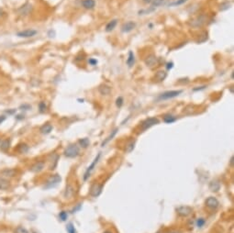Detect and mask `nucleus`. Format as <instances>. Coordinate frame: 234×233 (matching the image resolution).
<instances>
[{
  "label": "nucleus",
  "mask_w": 234,
  "mask_h": 233,
  "mask_svg": "<svg viewBox=\"0 0 234 233\" xmlns=\"http://www.w3.org/2000/svg\"><path fill=\"white\" fill-rule=\"evenodd\" d=\"M79 152L80 149L76 144H71L65 149V155L68 158H74L79 155Z\"/></svg>",
  "instance_id": "obj_1"
},
{
  "label": "nucleus",
  "mask_w": 234,
  "mask_h": 233,
  "mask_svg": "<svg viewBox=\"0 0 234 233\" xmlns=\"http://www.w3.org/2000/svg\"><path fill=\"white\" fill-rule=\"evenodd\" d=\"M61 176L59 174H54V175H51L45 184V189H50V188H52V187H55L60 182H61Z\"/></svg>",
  "instance_id": "obj_2"
},
{
  "label": "nucleus",
  "mask_w": 234,
  "mask_h": 233,
  "mask_svg": "<svg viewBox=\"0 0 234 233\" xmlns=\"http://www.w3.org/2000/svg\"><path fill=\"white\" fill-rule=\"evenodd\" d=\"M159 122H160V121H159V119H158L157 118H149V119H145V120L142 123L141 129H142V131H144V130H148V129L152 128L153 126L159 124Z\"/></svg>",
  "instance_id": "obj_3"
},
{
  "label": "nucleus",
  "mask_w": 234,
  "mask_h": 233,
  "mask_svg": "<svg viewBox=\"0 0 234 233\" xmlns=\"http://www.w3.org/2000/svg\"><path fill=\"white\" fill-rule=\"evenodd\" d=\"M182 92H183V90L167 91V92H164V94H162L161 96L158 97V99H159V100H166V99H170V98H174V97H178Z\"/></svg>",
  "instance_id": "obj_4"
},
{
  "label": "nucleus",
  "mask_w": 234,
  "mask_h": 233,
  "mask_svg": "<svg viewBox=\"0 0 234 233\" xmlns=\"http://www.w3.org/2000/svg\"><path fill=\"white\" fill-rule=\"evenodd\" d=\"M207 21V16L206 15H200L197 17L196 18L192 19L190 22V25L193 28H200L203 26Z\"/></svg>",
  "instance_id": "obj_5"
},
{
  "label": "nucleus",
  "mask_w": 234,
  "mask_h": 233,
  "mask_svg": "<svg viewBox=\"0 0 234 233\" xmlns=\"http://www.w3.org/2000/svg\"><path fill=\"white\" fill-rule=\"evenodd\" d=\"M104 185H98V184H94L91 188H90V196H92L93 197H98L100 196V194L102 193Z\"/></svg>",
  "instance_id": "obj_6"
},
{
  "label": "nucleus",
  "mask_w": 234,
  "mask_h": 233,
  "mask_svg": "<svg viewBox=\"0 0 234 233\" xmlns=\"http://www.w3.org/2000/svg\"><path fill=\"white\" fill-rule=\"evenodd\" d=\"M176 211H177L178 215L181 216V217H188L189 215L192 214L193 209H192V207H190L183 206V207H179L176 209Z\"/></svg>",
  "instance_id": "obj_7"
},
{
  "label": "nucleus",
  "mask_w": 234,
  "mask_h": 233,
  "mask_svg": "<svg viewBox=\"0 0 234 233\" xmlns=\"http://www.w3.org/2000/svg\"><path fill=\"white\" fill-rule=\"evenodd\" d=\"M100 156H101V154L100 153H98V156L95 158V160L93 161V163H91V165L87 169V171H86V173H84V180H87L89 176H90V174H91V173H92V171L94 170V168H95V166L97 165V163H98V161H99V158H100Z\"/></svg>",
  "instance_id": "obj_8"
},
{
  "label": "nucleus",
  "mask_w": 234,
  "mask_h": 233,
  "mask_svg": "<svg viewBox=\"0 0 234 233\" xmlns=\"http://www.w3.org/2000/svg\"><path fill=\"white\" fill-rule=\"evenodd\" d=\"M206 205H207L208 207H209L211 209H216L219 206V200L216 197L209 196L206 200Z\"/></svg>",
  "instance_id": "obj_9"
},
{
  "label": "nucleus",
  "mask_w": 234,
  "mask_h": 233,
  "mask_svg": "<svg viewBox=\"0 0 234 233\" xmlns=\"http://www.w3.org/2000/svg\"><path fill=\"white\" fill-rule=\"evenodd\" d=\"M36 34H37V31L34 29H25V30L18 32L17 36H18L19 38H30V37L35 36Z\"/></svg>",
  "instance_id": "obj_10"
},
{
  "label": "nucleus",
  "mask_w": 234,
  "mask_h": 233,
  "mask_svg": "<svg viewBox=\"0 0 234 233\" xmlns=\"http://www.w3.org/2000/svg\"><path fill=\"white\" fill-rule=\"evenodd\" d=\"M136 27V24L133 22V21H129V22H126L122 25L121 27V31L124 33L127 32H131V30H133Z\"/></svg>",
  "instance_id": "obj_11"
},
{
  "label": "nucleus",
  "mask_w": 234,
  "mask_h": 233,
  "mask_svg": "<svg viewBox=\"0 0 234 233\" xmlns=\"http://www.w3.org/2000/svg\"><path fill=\"white\" fill-rule=\"evenodd\" d=\"M157 58H156V56L155 55H153V54H151V55H149L146 59H145V64L148 66V67H153V66H155L156 64H157Z\"/></svg>",
  "instance_id": "obj_12"
},
{
  "label": "nucleus",
  "mask_w": 234,
  "mask_h": 233,
  "mask_svg": "<svg viewBox=\"0 0 234 233\" xmlns=\"http://www.w3.org/2000/svg\"><path fill=\"white\" fill-rule=\"evenodd\" d=\"M17 174V171L15 170V169H5V170H3L1 173H0V174H1V176L3 178H11V177H14Z\"/></svg>",
  "instance_id": "obj_13"
},
{
  "label": "nucleus",
  "mask_w": 234,
  "mask_h": 233,
  "mask_svg": "<svg viewBox=\"0 0 234 233\" xmlns=\"http://www.w3.org/2000/svg\"><path fill=\"white\" fill-rule=\"evenodd\" d=\"M43 168H44L43 162H37L30 167V171L32 173H40V171L43 170Z\"/></svg>",
  "instance_id": "obj_14"
},
{
  "label": "nucleus",
  "mask_w": 234,
  "mask_h": 233,
  "mask_svg": "<svg viewBox=\"0 0 234 233\" xmlns=\"http://www.w3.org/2000/svg\"><path fill=\"white\" fill-rule=\"evenodd\" d=\"M166 75L167 73L164 71H158L154 75V80L157 82H162L166 78Z\"/></svg>",
  "instance_id": "obj_15"
},
{
  "label": "nucleus",
  "mask_w": 234,
  "mask_h": 233,
  "mask_svg": "<svg viewBox=\"0 0 234 233\" xmlns=\"http://www.w3.org/2000/svg\"><path fill=\"white\" fill-rule=\"evenodd\" d=\"M220 188V184L219 181L217 180H213V181H211L210 184H209V189L211 190L212 192H218Z\"/></svg>",
  "instance_id": "obj_16"
},
{
  "label": "nucleus",
  "mask_w": 234,
  "mask_h": 233,
  "mask_svg": "<svg viewBox=\"0 0 234 233\" xmlns=\"http://www.w3.org/2000/svg\"><path fill=\"white\" fill-rule=\"evenodd\" d=\"M73 194H74L73 187L72 185H68L66 186L65 192V194H63V196H65V198H71V197H73Z\"/></svg>",
  "instance_id": "obj_17"
},
{
  "label": "nucleus",
  "mask_w": 234,
  "mask_h": 233,
  "mask_svg": "<svg viewBox=\"0 0 234 233\" xmlns=\"http://www.w3.org/2000/svg\"><path fill=\"white\" fill-rule=\"evenodd\" d=\"M82 5L84 8H87V9H91L95 7V2L94 1V0H83V2H82Z\"/></svg>",
  "instance_id": "obj_18"
},
{
  "label": "nucleus",
  "mask_w": 234,
  "mask_h": 233,
  "mask_svg": "<svg viewBox=\"0 0 234 233\" xmlns=\"http://www.w3.org/2000/svg\"><path fill=\"white\" fill-rule=\"evenodd\" d=\"M51 160L50 169H51V170H54V169L55 168V166L57 165L59 156L57 154H52V155H51Z\"/></svg>",
  "instance_id": "obj_19"
},
{
  "label": "nucleus",
  "mask_w": 234,
  "mask_h": 233,
  "mask_svg": "<svg viewBox=\"0 0 234 233\" xmlns=\"http://www.w3.org/2000/svg\"><path fill=\"white\" fill-rule=\"evenodd\" d=\"M168 0H153L152 2V7L153 8H155V7H162V6H164L166 5Z\"/></svg>",
  "instance_id": "obj_20"
},
{
  "label": "nucleus",
  "mask_w": 234,
  "mask_h": 233,
  "mask_svg": "<svg viewBox=\"0 0 234 233\" xmlns=\"http://www.w3.org/2000/svg\"><path fill=\"white\" fill-rule=\"evenodd\" d=\"M117 23H118V20L117 19H112L111 21H109V22L107 24V26H106V31L109 32V31L113 30L115 29V27L117 26Z\"/></svg>",
  "instance_id": "obj_21"
},
{
  "label": "nucleus",
  "mask_w": 234,
  "mask_h": 233,
  "mask_svg": "<svg viewBox=\"0 0 234 233\" xmlns=\"http://www.w3.org/2000/svg\"><path fill=\"white\" fill-rule=\"evenodd\" d=\"M40 130L42 134H49L52 130V126L51 124H45L41 127Z\"/></svg>",
  "instance_id": "obj_22"
},
{
  "label": "nucleus",
  "mask_w": 234,
  "mask_h": 233,
  "mask_svg": "<svg viewBox=\"0 0 234 233\" xmlns=\"http://www.w3.org/2000/svg\"><path fill=\"white\" fill-rule=\"evenodd\" d=\"M98 91L100 92L101 95H105V96H106V95H109V94L110 93L111 89H110V87H109V86H106V84H102V86H99Z\"/></svg>",
  "instance_id": "obj_23"
},
{
  "label": "nucleus",
  "mask_w": 234,
  "mask_h": 233,
  "mask_svg": "<svg viewBox=\"0 0 234 233\" xmlns=\"http://www.w3.org/2000/svg\"><path fill=\"white\" fill-rule=\"evenodd\" d=\"M135 63V58H134V54L132 51L129 52V57L127 59V64L129 67H132Z\"/></svg>",
  "instance_id": "obj_24"
},
{
  "label": "nucleus",
  "mask_w": 234,
  "mask_h": 233,
  "mask_svg": "<svg viewBox=\"0 0 234 233\" xmlns=\"http://www.w3.org/2000/svg\"><path fill=\"white\" fill-rule=\"evenodd\" d=\"M31 8H32V7H31L30 5H25L24 7H22L18 10V12L21 15H28L31 11Z\"/></svg>",
  "instance_id": "obj_25"
},
{
  "label": "nucleus",
  "mask_w": 234,
  "mask_h": 233,
  "mask_svg": "<svg viewBox=\"0 0 234 233\" xmlns=\"http://www.w3.org/2000/svg\"><path fill=\"white\" fill-rule=\"evenodd\" d=\"M175 119H176L175 116H173V115H171V114H167V115H165V116H164V121L165 123H168V124H171V123L175 122Z\"/></svg>",
  "instance_id": "obj_26"
},
{
  "label": "nucleus",
  "mask_w": 234,
  "mask_h": 233,
  "mask_svg": "<svg viewBox=\"0 0 234 233\" xmlns=\"http://www.w3.org/2000/svg\"><path fill=\"white\" fill-rule=\"evenodd\" d=\"M9 146H10V140L9 139H5L1 142V145H0V149H1V151L5 152V151L8 150Z\"/></svg>",
  "instance_id": "obj_27"
},
{
  "label": "nucleus",
  "mask_w": 234,
  "mask_h": 233,
  "mask_svg": "<svg viewBox=\"0 0 234 233\" xmlns=\"http://www.w3.org/2000/svg\"><path fill=\"white\" fill-rule=\"evenodd\" d=\"M9 183L7 180H6L5 178H0V190H5L8 187Z\"/></svg>",
  "instance_id": "obj_28"
},
{
  "label": "nucleus",
  "mask_w": 234,
  "mask_h": 233,
  "mask_svg": "<svg viewBox=\"0 0 234 233\" xmlns=\"http://www.w3.org/2000/svg\"><path fill=\"white\" fill-rule=\"evenodd\" d=\"M117 131H118V129H115V130H113V131L111 132V134H110V135H109V137L107 138V139H106V140H105V141H103V143H102V146L106 145V144H107V143H108V142H109V141L110 140H112V139H113V138H114V136H115V135L117 134Z\"/></svg>",
  "instance_id": "obj_29"
},
{
  "label": "nucleus",
  "mask_w": 234,
  "mask_h": 233,
  "mask_svg": "<svg viewBox=\"0 0 234 233\" xmlns=\"http://www.w3.org/2000/svg\"><path fill=\"white\" fill-rule=\"evenodd\" d=\"M230 7V2H223L219 5V10L220 11H225L228 10Z\"/></svg>",
  "instance_id": "obj_30"
},
{
  "label": "nucleus",
  "mask_w": 234,
  "mask_h": 233,
  "mask_svg": "<svg viewBox=\"0 0 234 233\" xmlns=\"http://www.w3.org/2000/svg\"><path fill=\"white\" fill-rule=\"evenodd\" d=\"M18 151L20 153H26V152L29 151V147H28L26 144H20V145H18Z\"/></svg>",
  "instance_id": "obj_31"
},
{
  "label": "nucleus",
  "mask_w": 234,
  "mask_h": 233,
  "mask_svg": "<svg viewBox=\"0 0 234 233\" xmlns=\"http://www.w3.org/2000/svg\"><path fill=\"white\" fill-rule=\"evenodd\" d=\"M79 143L81 144V146L83 148H87V147H88L90 141H89V140L87 139V138H84V139L79 140Z\"/></svg>",
  "instance_id": "obj_32"
},
{
  "label": "nucleus",
  "mask_w": 234,
  "mask_h": 233,
  "mask_svg": "<svg viewBox=\"0 0 234 233\" xmlns=\"http://www.w3.org/2000/svg\"><path fill=\"white\" fill-rule=\"evenodd\" d=\"M186 1H187V0H176V1H175V2L170 3V4H169V7H176V6H180V5H182V4L186 3Z\"/></svg>",
  "instance_id": "obj_33"
},
{
  "label": "nucleus",
  "mask_w": 234,
  "mask_h": 233,
  "mask_svg": "<svg viewBox=\"0 0 234 233\" xmlns=\"http://www.w3.org/2000/svg\"><path fill=\"white\" fill-rule=\"evenodd\" d=\"M205 223H206V220L204 219V218H198L197 220V222H196V224H197V226L198 227V228H202L203 227L204 225H205Z\"/></svg>",
  "instance_id": "obj_34"
},
{
  "label": "nucleus",
  "mask_w": 234,
  "mask_h": 233,
  "mask_svg": "<svg viewBox=\"0 0 234 233\" xmlns=\"http://www.w3.org/2000/svg\"><path fill=\"white\" fill-rule=\"evenodd\" d=\"M39 108H40V111L41 113H43V112L46 111L47 106H46V104H45L44 102H40V103L39 104Z\"/></svg>",
  "instance_id": "obj_35"
},
{
  "label": "nucleus",
  "mask_w": 234,
  "mask_h": 233,
  "mask_svg": "<svg viewBox=\"0 0 234 233\" xmlns=\"http://www.w3.org/2000/svg\"><path fill=\"white\" fill-rule=\"evenodd\" d=\"M66 230L68 231V233H76V229H74V227H73V225L72 223H70V224L67 225V227H66Z\"/></svg>",
  "instance_id": "obj_36"
},
{
  "label": "nucleus",
  "mask_w": 234,
  "mask_h": 233,
  "mask_svg": "<svg viewBox=\"0 0 234 233\" xmlns=\"http://www.w3.org/2000/svg\"><path fill=\"white\" fill-rule=\"evenodd\" d=\"M134 144H135V141H131V143H129L127 146H126V151L128 152H131L133 149H134Z\"/></svg>",
  "instance_id": "obj_37"
},
{
  "label": "nucleus",
  "mask_w": 234,
  "mask_h": 233,
  "mask_svg": "<svg viewBox=\"0 0 234 233\" xmlns=\"http://www.w3.org/2000/svg\"><path fill=\"white\" fill-rule=\"evenodd\" d=\"M67 217H68V215L65 211H62V212H60V214H59V218L62 221H65L67 219Z\"/></svg>",
  "instance_id": "obj_38"
},
{
  "label": "nucleus",
  "mask_w": 234,
  "mask_h": 233,
  "mask_svg": "<svg viewBox=\"0 0 234 233\" xmlns=\"http://www.w3.org/2000/svg\"><path fill=\"white\" fill-rule=\"evenodd\" d=\"M15 233H28V230L23 227H18L15 230Z\"/></svg>",
  "instance_id": "obj_39"
},
{
  "label": "nucleus",
  "mask_w": 234,
  "mask_h": 233,
  "mask_svg": "<svg viewBox=\"0 0 234 233\" xmlns=\"http://www.w3.org/2000/svg\"><path fill=\"white\" fill-rule=\"evenodd\" d=\"M122 104H123V98H122L121 97H120L118 99H117V101H116V105L118 106L119 108H120L121 106H122Z\"/></svg>",
  "instance_id": "obj_40"
},
{
  "label": "nucleus",
  "mask_w": 234,
  "mask_h": 233,
  "mask_svg": "<svg viewBox=\"0 0 234 233\" xmlns=\"http://www.w3.org/2000/svg\"><path fill=\"white\" fill-rule=\"evenodd\" d=\"M89 62L91 63L92 65H95V64L98 63V61H97V60H94V59H90V60H89Z\"/></svg>",
  "instance_id": "obj_41"
},
{
  "label": "nucleus",
  "mask_w": 234,
  "mask_h": 233,
  "mask_svg": "<svg viewBox=\"0 0 234 233\" xmlns=\"http://www.w3.org/2000/svg\"><path fill=\"white\" fill-rule=\"evenodd\" d=\"M173 65H174V63H173V62H168L166 67H167V69L169 70V69H172V68H173Z\"/></svg>",
  "instance_id": "obj_42"
},
{
  "label": "nucleus",
  "mask_w": 234,
  "mask_h": 233,
  "mask_svg": "<svg viewBox=\"0 0 234 233\" xmlns=\"http://www.w3.org/2000/svg\"><path fill=\"white\" fill-rule=\"evenodd\" d=\"M5 119H6V116H0V124H1L2 122H4Z\"/></svg>",
  "instance_id": "obj_43"
},
{
  "label": "nucleus",
  "mask_w": 234,
  "mask_h": 233,
  "mask_svg": "<svg viewBox=\"0 0 234 233\" xmlns=\"http://www.w3.org/2000/svg\"><path fill=\"white\" fill-rule=\"evenodd\" d=\"M167 233H181V232L176 231V230H172V231H169V232H167Z\"/></svg>",
  "instance_id": "obj_44"
},
{
  "label": "nucleus",
  "mask_w": 234,
  "mask_h": 233,
  "mask_svg": "<svg viewBox=\"0 0 234 233\" xmlns=\"http://www.w3.org/2000/svg\"><path fill=\"white\" fill-rule=\"evenodd\" d=\"M1 13H2V10L0 9V16H2V14H1Z\"/></svg>",
  "instance_id": "obj_45"
},
{
  "label": "nucleus",
  "mask_w": 234,
  "mask_h": 233,
  "mask_svg": "<svg viewBox=\"0 0 234 233\" xmlns=\"http://www.w3.org/2000/svg\"><path fill=\"white\" fill-rule=\"evenodd\" d=\"M104 233H111L110 231H106V232H104Z\"/></svg>",
  "instance_id": "obj_46"
}]
</instances>
